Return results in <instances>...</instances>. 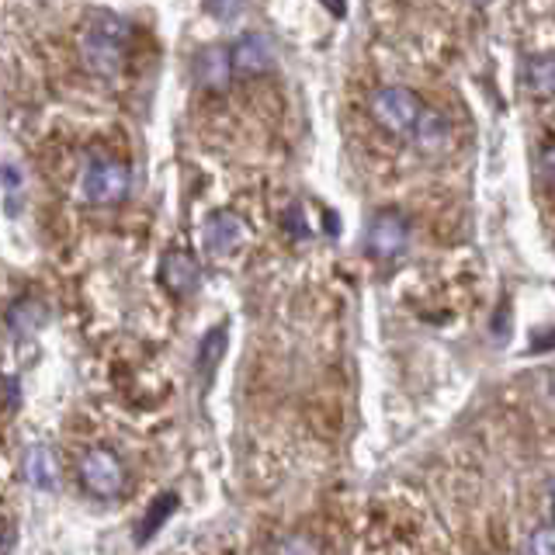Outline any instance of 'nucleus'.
<instances>
[{
    "label": "nucleus",
    "instance_id": "16",
    "mask_svg": "<svg viewBox=\"0 0 555 555\" xmlns=\"http://www.w3.org/2000/svg\"><path fill=\"white\" fill-rule=\"evenodd\" d=\"M528 555H552V525H542L528 538Z\"/></svg>",
    "mask_w": 555,
    "mask_h": 555
},
{
    "label": "nucleus",
    "instance_id": "17",
    "mask_svg": "<svg viewBox=\"0 0 555 555\" xmlns=\"http://www.w3.org/2000/svg\"><path fill=\"white\" fill-rule=\"evenodd\" d=\"M538 178L545 188H552V143H542V150H538Z\"/></svg>",
    "mask_w": 555,
    "mask_h": 555
},
{
    "label": "nucleus",
    "instance_id": "11",
    "mask_svg": "<svg viewBox=\"0 0 555 555\" xmlns=\"http://www.w3.org/2000/svg\"><path fill=\"white\" fill-rule=\"evenodd\" d=\"M525 87L534 98H548L555 87V60L552 52H538V56L525 60Z\"/></svg>",
    "mask_w": 555,
    "mask_h": 555
},
{
    "label": "nucleus",
    "instance_id": "12",
    "mask_svg": "<svg viewBox=\"0 0 555 555\" xmlns=\"http://www.w3.org/2000/svg\"><path fill=\"white\" fill-rule=\"evenodd\" d=\"M222 358H225V326H212L198 344V375H202V382H212Z\"/></svg>",
    "mask_w": 555,
    "mask_h": 555
},
{
    "label": "nucleus",
    "instance_id": "6",
    "mask_svg": "<svg viewBox=\"0 0 555 555\" xmlns=\"http://www.w3.org/2000/svg\"><path fill=\"white\" fill-rule=\"evenodd\" d=\"M230 66L233 74H243V77H257V74H268L274 66V46L268 35H243V39L230 49Z\"/></svg>",
    "mask_w": 555,
    "mask_h": 555
},
{
    "label": "nucleus",
    "instance_id": "9",
    "mask_svg": "<svg viewBox=\"0 0 555 555\" xmlns=\"http://www.w3.org/2000/svg\"><path fill=\"white\" fill-rule=\"evenodd\" d=\"M240 243H243V222L236 216L216 212L212 219H208V225H205V247H208V254H216V257L233 254Z\"/></svg>",
    "mask_w": 555,
    "mask_h": 555
},
{
    "label": "nucleus",
    "instance_id": "10",
    "mask_svg": "<svg viewBox=\"0 0 555 555\" xmlns=\"http://www.w3.org/2000/svg\"><path fill=\"white\" fill-rule=\"evenodd\" d=\"M448 135H451V129H448L444 115H438V112L424 104V112H421V118H416V126L410 132L413 143L421 146L424 153H441L448 146Z\"/></svg>",
    "mask_w": 555,
    "mask_h": 555
},
{
    "label": "nucleus",
    "instance_id": "1",
    "mask_svg": "<svg viewBox=\"0 0 555 555\" xmlns=\"http://www.w3.org/2000/svg\"><path fill=\"white\" fill-rule=\"evenodd\" d=\"M129 39H132V25L126 17L98 14L94 22L83 28V39H80L87 69L98 77H118L121 66H126Z\"/></svg>",
    "mask_w": 555,
    "mask_h": 555
},
{
    "label": "nucleus",
    "instance_id": "3",
    "mask_svg": "<svg viewBox=\"0 0 555 555\" xmlns=\"http://www.w3.org/2000/svg\"><path fill=\"white\" fill-rule=\"evenodd\" d=\"M80 482L87 493L112 500L121 493V486H126V465H121V459L112 455V451L94 448L80 459Z\"/></svg>",
    "mask_w": 555,
    "mask_h": 555
},
{
    "label": "nucleus",
    "instance_id": "13",
    "mask_svg": "<svg viewBox=\"0 0 555 555\" xmlns=\"http://www.w3.org/2000/svg\"><path fill=\"white\" fill-rule=\"evenodd\" d=\"M178 511V496L173 493H160L153 503H150V511H146V517L139 520V528H135V545H143V542H150V538L164 528V520Z\"/></svg>",
    "mask_w": 555,
    "mask_h": 555
},
{
    "label": "nucleus",
    "instance_id": "8",
    "mask_svg": "<svg viewBox=\"0 0 555 555\" xmlns=\"http://www.w3.org/2000/svg\"><path fill=\"white\" fill-rule=\"evenodd\" d=\"M191 69H195V80L202 87H208V91H222L225 83H230L233 77V66H230V52L212 46V49H202L195 63H191Z\"/></svg>",
    "mask_w": 555,
    "mask_h": 555
},
{
    "label": "nucleus",
    "instance_id": "5",
    "mask_svg": "<svg viewBox=\"0 0 555 555\" xmlns=\"http://www.w3.org/2000/svg\"><path fill=\"white\" fill-rule=\"evenodd\" d=\"M364 243H369V254L375 260H396L403 257L410 243V225L399 212H375L369 222V233H364Z\"/></svg>",
    "mask_w": 555,
    "mask_h": 555
},
{
    "label": "nucleus",
    "instance_id": "14",
    "mask_svg": "<svg viewBox=\"0 0 555 555\" xmlns=\"http://www.w3.org/2000/svg\"><path fill=\"white\" fill-rule=\"evenodd\" d=\"M25 479L39 490H49L56 482V459H52L49 448H31L25 455Z\"/></svg>",
    "mask_w": 555,
    "mask_h": 555
},
{
    "label": "nucleus",
    "instance_id": "2",
    "mask_svg": "<svg viewBox=\"0 0 555 555\" xmlns=\"http://www.w3.org/2000/svg\"><path fill=\"white\" fill-rule=\"evenodd\" d=\"M421 112H424V101L416 98L410 87H382L372 98V118L386 132H396V135H410Z\"/></svg>",
    "mask_w": 555,
    "mask_h": 555
},
{
    "label": "nucleus",
    "instance_id": "4",
    "mask_svg": "<svg viewBox=\"0 0 555 555\" xmlns=\"http://www.w3.org/2000/svg\"><path fill=\"white\" fill-rule=\"evenodd\" d=\"M80 188H83V198L91 205H115L126 198V191H129V170L126 164L101 156V160L87 167Z\"/></svg>",
    "mask_w": 555,
    "mask_h": 555
},
{
    "label": "nucleus",
    "instance_id": "18",
    "mask_svg": "<svg viewBox=\"0 0 555 555\" xmlns=\"http://www.w3.org/2000/svg\"><path fill=\"white\" fill-rule=\"evenodd\" d=\"M285 225H288V233H292V236H309V222H302V208H299V205H292V208H288Z\"/></svg>",
    "mask_w": 555,
    "mask_h": 555
},
{
    "label": "nucleus",
    "instance_id": "7",
    "mask_svg": "<svg viewBox=\"0 0 555 555\" xmlns=\"http://www.w3.org/2000/svg\"><path fill=\"white\" fill-rule=\"evenodd\" d=\"M160 282L170 295H191L198 285V264L184 250H170L160 260Z\"/></svg>",
    "mask_w": 555,
    "mask_h": 555
},
{
    "label": "nucleus",
    "instance_id": "15",
    "mask_svg": "<svg viewBox=\"0 0 555 555\" xmlns=\"http://www.w3.org/2000/svg\"><path fill=\"white\" fill-rule=\"evenodd\" d=\"M274 555H323V548L317 538H309V534H288L278 542Z\"/></svg>",
    "mask_w": 555,
    "mask_h": 555
}]
</instances>
